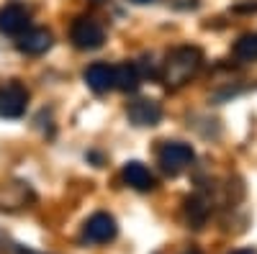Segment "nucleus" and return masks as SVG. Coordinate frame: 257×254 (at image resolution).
Returning a JSON list of instances; mask_svg holds the SVG:
<instances>
[{
  "label": "nucleus",
  "instance_id": "0eeeda50",
  "mask_svg": "<svg viewBox=\"0 0 257 254\" xmlns=\"http://www.w3.org/2000/svg\"><path fill=\"white\" fill-rule=\"evenodd\" d=\"M31 29V13L21 3H8L0 8V34L6 36H21Z\"/></svg>",
  "mask_w": 257,
  "mask_h": 254
},
{
  "label": "nucleus",
  "instance_id": "2eb2a0df",
  "mask_svg": "<svg viewBox=\"0 0 257 254\" xmlns=\"http://www.w3.org/2000/svg\"><path fill=\"white\" fill-rule=\"evenodd\" d=\"M231 254H257V249H252V246H244V249H237V251H231Z\"/></svg>",
  "mask_w": 257,
  "mask_h": 254
},
{
  "label": "nucleus",
  "instance_id": "f3484780",
  "mask_svg": "<svg viewBox=\"0 0 257 254\" xmlns=\"http://www.w3.org/2000/svg\"><path fill=\"white\" fill-rule=\"evenodd\" d=\"M185 254H201L198 249H190V251H185Z\"/></svg>",
  "mask_w": 257,
  "mask_h": 254
},
{
  "label": "nucleus",
  "instance_id": "9d476101",
  "mask_svg": "<svg viewBox=\"0 0 257 254\" xmlns=\"http://www.w3.org/2000/svg\"><path fill=\"white\" fill-rule=\"evenodd\" d=\"M121 180L139 190V193H149V190L155 187V175L149 172V167H144L142 162H126L123 169H121Z\"/></svg>",
  "mask_w": 257,
  "mask_h": 254
},
{
  "label": "nucleus",
  "instance_id": "6e6552de",
  "mask_svg": "<svg viewBox=\"0 0 257 254\" xmlns=\"http://www.w3.org/2000/svg\"><path fill=\"white\" fill-rule=\"evenodd\" d=\"M126 116H128V121H132L134 126H142V129H147V126H157V123H160L162 108H160L157 100L139 98V100H134V103H128Z\"/></svg>",
  "mask_w": 257,
  "mask_h": 254
},
{
  "label": "nucleus",
  "instance_id": "39448f33",
  "mask_svg": "<svg viewBox=\"0 0 257 254\" xmlns=\"http://www.w3.org/2000/svg\"><path fill=\"white\" fill-rule=\"evenodd\" d=\"M36 200L34 190L29 182H21V180H11V182H0V210H24L31 208Z\"/></svg>",
  "mask_w": 257,
  "mask_h": 254
},
{
  "label": "nucleus",
  "instance_id": "20e7f679",
  "mask_svg": "<svg viewBox=\"0 0 257 254\" xmlns=\"http://www.w3.org/2000/svg\"><path fill=\"white\" fill-rule=\"evenodd\" d=\"M29 105V90L24 82L11 80L0 85V118H21Z\"/></svg>",
  "mask_w": 257,
  "mask_h": 254
},
{
  "label": "nucleus",
  "instance_id": "4468645a",
  "mask_svg": "<svg viewBox=\"0 0 257 254\" xmlns=\"http://www.w3.org/2000/svg\"><path fill=\"white\" fill-rule=\"evenodd\" d=\"M234 54L242 62H257V34H244L234 44Z\"/></svg>",
  "mask_w": 257,
  "mask_h": 254
},
{
  "label": "nucleus",
  "instance_id": "dca6fc26",
  "mask_svg": "<svg viewBox=\"0 0 257 254\" xmlns=\"http://www.w3.org/2000/svg\"><path fill=\"white\" fill-rule=\"evenodd\" d=\"M132 3H139V6H144V3H152V0H132Z\"/></svg>",
  "mask_w": 257,
  "mask_h": 254
},
{
  "label": "nucleus",
  "instance_id": "9b49d317",
  "mask_svg": "<svg viewBox=\"0 0 257 254\" xmlns=\"http://www.w3.org/2000/svg\"><path fill=\"white\" fill-rule=\"evenodd\" d=\"M16 47L24 52V54H44L49 47H52V31L47 29H29L26 34H21Z\"/></svg>",
  "mask_w": 257,
  "mask_h": 254
},
{
  "label": "nucleus",
  "instance_id": "f257e3e1",
  "mask_svg": "<svg viewBox=\"0 0 257 254\" xmlns=\"http://www.w3.org/2000/svg\"><path fill=\"white\" fill-rule=\"evenodd\" d=\"M201 65H203V52L198 47H193V44L178 47L165 57L162 70H160V80L165 82V88L178 90L198 75Z\"/></svg>",
  "mask_w": 257,
  "mask_h": 254
},
{
  "label": "nucleus",
  "instance_id": "f8f14e48",
  "mask_svg": "<svg viewBox=\"0 0 257 254\" xmlns=\"http://www.w3.org/2000/svg\"><path fill=\"white\" fill-rule=\"evenodd\" d=\"M116 75V90L121 93H137L139 85H142V72L137 62H121V65L113 67Z\"/></svg>",
  "mask_w": 257,
  "mask_h": 254
},
{
  "label": "nucleus",
  "instance_id": "f03ea898",
  "mask_svg": "<svg viewBox=\"0 0 257 254\" xmlns=\"http://www.w3.org/2000/svg\"><path fill=\"white\" fill-rule=\"evenodd\" d=\"M193 159H196V154H193V149L183 141H165L157 152V162L162 167V172L170 175V177L185 172L193 164Z\"/></svg>",
  "mask_w": 257,
  "mask_h": 254
},
{
  "label": "nucleus",
  "instance_id": "7ed1b4c3",
  "mask_svg": "<svg viewBox=\"0 0 257 254\" xmlns=\"http://www.w3.org/2000/svg\"><path fill=\"white\" fill-rule=\"evenodd\" d=\"M70 39L72 44L82 52H93L100 49L103 41H105V29L100 26V21L90 18V16H80L72 21V29H70Z\"/></svg>",
  "mask_w": 257,
  "mask_h": 254
},
{
  "label": "nucleus",
  "instance_id": "ddd939ff",
  "mask_svg": "<svg viewBox=\"0 0 257 254\" xmlns=\"http://www.w3.org/2000/svg\"><path fill=\"white\" fill-rule=\"evenodd\" d=\"M185 218L193 228H201L208 218V205L198 198V195H193V198H185Z\"/></svg>",
  "mask_w": 257,
  "mask_h": 254
},
{
  "label": "nucleus",
  "instance_id": "423d86ee",
  "mask_svg": "<svg viewBox=\"0 0 257 254\" xmlns=\"http://www.w3.org/2000/svg\"><path fill=\"white\" fill-rule=\"evenodd\" d=\"M118 234V226H116V218L111 213H93L82 226V241L88 244H108L113 241Z\"/></svg>",
  "mask_w": 257,
  "mask_h": 254
},
{
  "label": "nucleus",
  "instance_id": "1a4fd4ad",
  "mask_svg": "<svg viewBox=\"0 0 257 254\" xmlns=\"http://www.w3.org/2000/svg\"><path fill=\"white\" fill-rule=\"evenodd\" d=\"M82 80H85V85H88L93 93H98V95H103V93H108L111 88H116L113 67L105 65V62H93V65L82 72Z\"/></svg>",
  "mask_w": 257,
  "mask_h": 254
}]
</instances>
